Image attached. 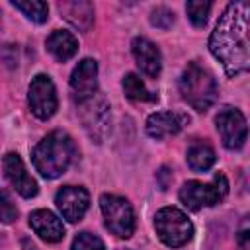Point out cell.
<instances>
[{
    "label": "cell",
    "mask_w": 250,
    "mask_h": 250,
    "mask_svg": "<svg viewBox=\"0 0 250 250\" xmlns=\"http://www.w3.org/2000/svg\"><path fill=\"white\" fill-rule=\"evenodd\" d=\"M248 16L250 6L246 2L229 4L209 37V51L230 78L246 72L250 66Z\"/></svg>",
    "instance_id": "obj_1"
},
{
    "label": "cell",
    "mask_w": 250,
    "mask_h": 250,
    "mask_svg": "<svg viewBox=\"0 0 250 250\" xmlns=\"http://www.w3.org/2000/svg\"><path fill=\"white\" fill-rule=\"evenodd\" d=\"M74 152V143L64 131H51L35 145L31 152V162L43 178L55 180L68 170Z\"/></svg>",
    "instance_id": "obj_2"
},
{
    "label": "cell",
    "mask_w": 250,
    "mask_h": 250,
    "mask_svg": "<svg viewBox=\"0 0 250 250\" xmlns=\"http://www.w3.org/2000/svg\"><path fill=\"white\" fill-rule=\"evenodd\" d=\"M178 86H180L182 98L199 113L207 111L215 104L217 92H219L213 74L201 64H197L195 61L188 62V66L180 76Z\"/></svg>",
    "instance_id": "obj_3"
},
{
    "label": "cell",
    "mask_w": 250,
    "mask_h": 250,
    "mask_svg": "<svg viewBox=\"0 0 250 250\" xmlns=\"http://www.w3.org/2000/svg\"><path fill=\"white\" fill-rule=\"evenodd\" d=\"M229 193V182L225 174H215L213 182L203 184L197 180H189L180 188V201L189 209V211H199L203 207H213L221 203Z\"/></svg>",
    "instance_id": "obj_4"
},
{
    "label": "cell",
    "mask_w": 250,
    "mask_h": 250,
    "mask_svg": "<svg viewBox=\"0 0 250 250\" xmlns=\"http://www.w3.org/2000/svg\"><path fill=\"white\" fill-rule=\"evenodd\" d=\"M78 115L84 131L94 143H104L111 131V107L107 100L96 92L88 100L78 102Z\"/></svg>",
    "instance_id": "obj_5"
},
{
    "label": "cell",
    "mask_w": 250,
    "mask_h": 250,
    "mask_svg": "<svg viewBox=\"0 0 250 250\" xmlns=\"http://www.w3.org/2000/svg\"><path fill=\"white\" fill-rule=\"evenodd\" d=\"M154 229L158 238L170 248H180L188 244L193 236L191 221L184 211L176 207H162L154 215Z\"/></svg>",
    "instance_id": "obj_6"
},
{
    "label": "cell",
    "mask_w": 250,
    "mask_h": 250,
    "mask_svg": "<svg viewBox=\"0 0 250 250\" xmlns=\"http://www.w3.org/2000/svg\"><path fill=\"white\" fill-rule=\"evenodd\" d=\"M100 209H102L105 229L111 234H115L117 238L133 236L137 221H135L133 205L125 197L113 195V193H104L100 197Z\"/></svg>",
    "instance_id": "obj_7"
},
{
    "label": "cell",
    "mask_w": 250,
    "mask_h": 250,
    "mask_svg": "<svg viewBox=\"0 0 250 250\" xmlns=\"http://www.w3.org/2000/svg\"><path fill=\"white\" fill-rule=\"evenodd\" d=\"M27 104H29L31 113L41 121H47L55 115L59 102H57V90H55L51 76L47 74L33 76L27 88Z\"/></svg>",
    "instance_id": "obj_8"
},
{
    "label": "cell",
    "mask_w": 250,
    "mask_h": 250,
    "mask_svg": "<svg viewBox=\"0 0 250 250\" xmlns=\"http://www.w3.org/2000/svg\"><path fill=\"white\" fill-rule=\"evenodd\" d=\"M215 125H217V131L221 135L225 148L240 150L244 146L248 127H246V117L242 115L240 109L225 105L223 109H219V113L215 117Z\"/></svg>",
    "instance_id": "obj_9"
},
{
    "label": "cell",
    "mask_w": 250,
    "mask_h": 250,
    "mask_svg": "<svg viewBox=\"0 0 250 250\" xmlns=\"http://www.w3.org/2000/svg\"><path fill=\"white\" fill-rule=\"evenodd\" d=\"M55 203L68 223H76L90 207V193L82 186H62L55 195Z\"/></svg>",
    "instance_id": "obj_10"
},
{
    "label": "cell",
    "mask_w": 250,
    "mask_h": 250,
    "mask_svg": "<svg viewBox=\"0 0 250 250\" xmlns=\"http://www.w3.org/2000/svg\"><path fill=\"white\" fill-rule=\"evenodd\" d=\"M2 168L4 174L8 178V182L12 184V188L25 199L35 197L37 195V182L27 174L23 160L20 158L18 152H6L2 158Z\"/></svg>",
    "instance_id": "obj_11"
},
{
    "label": "cell",
    "mask_w": 250,
    "mask_h": 250,
    "mask_svg": "<svg viewBox=\"0 0 250 250\" xmlns=\"http://www.w3.org/2000/svg\"><path fill=\"white\" fill-rule=\"evenodd\" d=\"M70 90L76 102L88 100L98 92V62L94 59H82L70 74Z\"/></svg>",
    "instance_id": "obj_12"
},
{
    "label": "cell",
    "mask_w": 250,
    "mask_h": 250,
    "mask_svg": "<svg viewBox=\"0 0 250 250\" xmlns=\"http://www.w3.org/2000/svg\"><path fill=\"white\" fill-rule=\"evenodd\" d=\"M189 123V115L182 111H156L146 119V135L152 139H166L178 135Z\"/></svg>",
    "instance_id": "obj_13"
},
{
    "label": "cell",
    "mask_w": 250,
    "mask_h": 250,
    "mask_svg": "<svg viewBox=\"0 0 250 250\" xmlns=\"http://www.w3.org/2000/svg\"><path fill=\"white\" fill-rule=\"evenodd\" d=\"M131 51H133V57H135V62L137 66L150 78H156L160 74V68H162V57H160V51L158 47L146 39V37H135L133 43H131Z\"/></svg>",
    "instance_id": "obj_14"
},
{
    "label": "cell",
    "mask_w": 250,
    "mask_h": 250,
    "mask_svg": "<svg viewBox=\"0 0 250 250\" xmlns=\"http://www.w3.org/2000/svg\"><path fill=\"white\" fill-rule=\"evenodd\" d=\"M29 227L45 242H59L64 238L62 221L49 209H35L29 215Z\"/></svg>",
    "instance_id": "obj_15"
},
{
    "label": "cell",
    "mask_w": 250,
    "mask_h": 250,
    "mask_svg": "<svg viewBox=\"0 0 250 250\" xmlns=\"http://www.w3.org/2000/svg\"><path fill=\"white\" fill-rule=\"evenodd\" d=\"M59 12L62 14V18L74 25L80 31H90L92 23H94V6L86 0H70V2H59L57 4Z\"/></svg>",
    "instance_id": "obj_16"
},
{
    "label": "cell",
    "mask_w": 250,
    "mask_h": 250,
    "mask_svg": "<svg viewBox=\"0 0 250 250\" xmlns=\"http://www.w3.org/2000/svg\"><path fill=\"white\" fill-rule=\"evenodd\" d=\"M45 45H47V51H49L59 62L70 61V59L76 55V51H78V41H76V37H74L70 31H62V29L53 31V33L47 37Z\"/></svg>",
    "instance_id": "obj_17"
},
{
    "label": "cell",
    "mask_w": 250,
    "mask_h": 250,
    "mask_svg": "<svg viewBox=\"0 0 250 250\" xmlns=\"http://www.w3.org/2000/svg\"><path fill=\"white\" fill-rule=\"evenodd\" d=\"M186 158H188V164L193 172H207L217 160L213 146L209 143H203V141H193L188 148Z\"/></svg>",
    "instance_id": "obj_18"
},
{
    "label": "cell",
    "mask_w": 250,
    "mask_h": 250,
    "mask_svg": "<svg viewBox=\"0 0 250 250\" xmlns=\"http://www.w3.org/2000/svg\"><path fill=\"white\" fill-rule=\"evenodd\" d=\"M121 86H123L125 96L129 100H133V102H154L156 100V94L148 92V88L145 86V82L137 74H133V72H129V74L123 76Z\"/></svg>",
    "instance_id": "obj_19"
},
{
    "label": "cell",
    "mask_w": 250,
    "mask_h": 250,
    "mask_svg": "<svg viewBox=\"0 0 250 250\" xmlns=\"http://www.w3.org/2000/svg\"><path fill=\"white\" fill-rule=\"evenodd\" d=\"M16 10H20L27 20H31L33 23H45L47 18H49V6L45 2H39V0H25V2H20V0H14L10 2Z\"/></svg>",
    "instance_id": "obj_20"
},
{
    "label": "cell",
    "mask_w": 250,
    "mask_h": 250,
    "mask_svg": "<svg viewBox=\"0 0 250 250\" xmlns=\"http://www.w3.org/2000/svg\"><path fill=\"white\" fill-rule=\"evenodd\" d=\"M211 2H201V0H189L186 4V12H188V18L189 21L195 25V27H203L207 23V16L211 12Z\"/></svg>",
    "instance_id": "obj_21"
},
{
    "label": "cell",
    "mask_w": 250,
    "mask_h": 250,
    "mask_svg": "<svg viewBox=\"0 0 250 250\" xmlns=\"http://www.w3.org/2000/svg\"><path fill=\"white\" fill-rule=\"evenodd\" d=\"M18 219V207L6 189H0V223L12 225Z\"/></svg>",
    "instance_id": "obj_22"
},
{
    "label": "cell",
    "mask_w": 250,
    "mask_h": 250,
    "mask_svg": "<svg viewBox=\"0 0 250 250\" xmlns=\"http://www.w3.org/2000/svg\"><path fill=\"white\" fill-rule=\"evenodd\" d=\"M70 250H105V246H104V242L96 234H92V232H80L72 240V248Z\"/></svg>",
    "instance_id": "obj_23"
},
{
    "label": "cell",
    "mask_w": 250,
    "mask_h": 250,
    "mask_svg": "<svg viewBox=\"0 0 250 250\" xmlns=\"http://www.w3.org/2000/svg\"><path fill=\"white\" fill-rule=\"evenodd\" d=\"M150 23L158 29H168L174 23V12L164 8V6H158L150 12Z\"/></svg>",
    "instance_id": "obj_24"
},
{
    "label": "cell",
    "mask_w": 250,
    "mask_h": 250,
    "mask_svg": "<svg viewBox=\"0 0 250 250\" xmlns=\"http://www.w3.org/2000/svg\"><path fill=\"white\" fill-rule=\"evenodd\" d=\"M236 242H238V250H250V229H248V219L242 221L238 234H236Z\"/></svg>",
    "instance_id": "obj_25"
},
{
    "label": "cell",
    "mask_w": 250,
    "mask_h": 250,
    "mask_svg": "<svg viewBox=\"0 0 250 250\" xmlns=\"http://www.w3.org/2000/svg\"><path fill=\"white\" fill-rule=\"evenodd\" d=\"M21 248H23V250H39L29 238H21Z\"/></svg>",
    "instance_id": "obj_26"
},
{
    "label": "cell",
    "mask_w": 250,
    "mask_h": 250,
    "mask_svg": "<svg viewBox=\"0 0 250 250\" xmlns=\"http://www.w3.org/2000/svg\"><path fill=\"white\" fill-rule=\"evenodd\" d=\"M121 250H127V248H121Z\"/></svg>",
    "instance_id": "obj_27"
}]
</instances>
